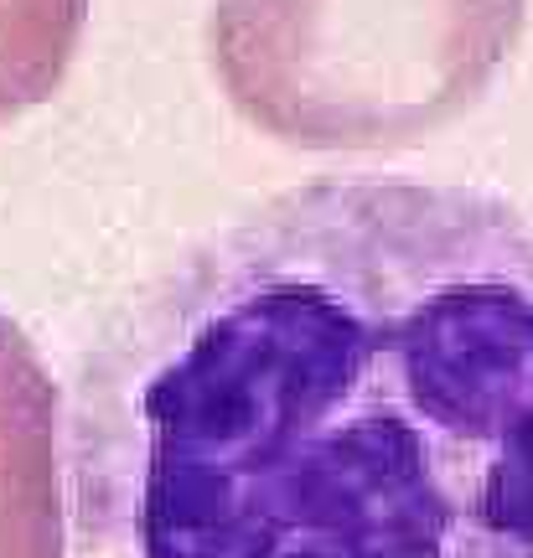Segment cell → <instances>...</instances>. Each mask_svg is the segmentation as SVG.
I'll use <instances>...</instances> for the list:
<instances>
[{"label": "cell", "instance_id": "6da1fadb", "mask_svg": "<svg viewBox=\"0 0 533 558\" xmlns=\"http://www.w3.org/2000/svg\"><path fill=\"white\" fill-rule=\"evenodd\" d=\"M73 558H533V217L321 176L207 233L78 362Z\"/></svg>", "mask_w": 533, "mask_h": 558}, {"label": "cell", "instance_id": "7a4b0ae2", "mask_svg": "<svg viewBox=\"0 0 533 558\" xmlns=\"http://www.w3.org/2000/svg\"><path fill=\"white\" fill-rule=\"evenodd\" d=\"M523 0H218L228 99L290 145L420 140L513 47Z\"/></svg>", "mask_w": 533, "mask_h": 558}, {"label": "cell", "instance_id": "3957f363", "mask_svg": "<svg viewBox=\"0 0 533 558\" xmlns=\"http://www.w3.org/2000/svg\"><path fill=\"white\" fill-rule=\"evenodd\" d=\"M0 558H73L68 414L52 372L0 310Z\"/></svg>", "mask_w": 533, "mask_h": 558}, {"label": "cell", "instance_id": "277c9868", "mask_svg": "<svg viewBox=\"0 0 533 558\" xmlns=\"http://www.w3.org/2000/svg\"><path fill=\"white\" fill-rule=\"evenodd\" d=\"M88 31V0H0V124L47 104Z\"/></svg>", "mask_w": 533, "mask_h": 558}]
</instances>
